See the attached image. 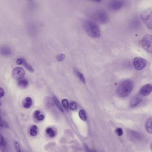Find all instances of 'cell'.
Wrapping results in <instances>:
<instances>
[{
	"label": "cell",
	"mask_w": 152,
	"mask_h": 152,
	"mask_svg": "<svg viewBox=\"0 0 152 152\" xmlns=\"http://www.w3.org/2000/svg\"><path fill=\"white\" fill-rule=\"evenodd\" d=\"M83 26L84 31L90 37L97 39L100 37V32L97 25L91 20H85L83 22Z\"/></svg>",
	"instance_id": "obj_1"
},
{
	"label": "cell",
	"mask_w": 152,
	"mask_h": 152,
	"mask_svg": "<svg viewBox=\"0 0 152 152\" xmlns=\"http://www.w3.org/2000/svg\"><path fill=\"white\" fill-rule=\"evenodd\" d=\"M133 88V83L130 80H124L121 83L117 89V93L122 98L128 97L131 93Z\"/></svg>",
	"instance_id": "obj_2"
},
{
	"label": "cell",
	"mask_w": 152,
	"mask_h": 152,
	"mask_svg": "<svg viewBox=\"0 0 152 152\" xmlns=\"http://www.w3.org/2000/svg\"><path fill=\"white\" fill-rule=\"evenodd\" d=\"M141 19L148 29H152V10L147 9L141 13Z\"/></svg>",
	"instance_id": "obj_3"
},
{
	"label": "cell",
	"mask_w": 152,
	"mask_h": 152,
	"mask_svg": "<svg viewBox=\"0 0 152 152\" xmlns=\"http://www.w3.org/2000/svg\"><path fill=\"white\" fill-rule=\"evenodd\" d=\"M152 36L149 34L145 35L142 39L141 44L145 50L149 53H152Z\"/></svg>",
	"instance_id": "obj_4"
},
{
	"label": "cell",
	"mask_w": 152,
	"mask_h": 152,
	"mask_svg": "<svg viewBox=\"0 0 152 152\" xmlns=\"http://www.w3.org/2000/svg\"><path fill=\"white\" fill-rule=\"evenodd\" d=\"M96 20L101 24H106L109 22V17L104 10H99L96 15Z\"/></svg>",
	"instance_id": "obj_5"
},
{
	"label": "cell",
	"mask_w": 152,
	"mask_h": 152,
	"mask_svg": "<svg viewBox=\"0 0 152 152\" xmlns=\"http://www.w3.org/2000/svg\"><path fill=\"white\" fill-rule=\"evenodd\" d=\"M147 64L146 60L140 57H136L133 59V65L137 71H140L145 67Z\"/></svg>",
	"instance_id": "obj_6"
},
{
	"label": "cell",
	"mask_w": 152,
	"mask_h": 152,
	"mask_svg": "<svg viewBox=\"0 0 152 152\" xmlns=\"http://www.w3.org/2000/svg\"><path fill=\"white\" fill-rule=\"evenodd\" d=\"M127 134L129 138L133 141H139L142 140L143 138V135L142 133L132 130H129L127 131Z\"/></svg>",
	"instance_id": "obj_7"
},
{
	"label": "cell",
	"mask_w": 152,
	"mask_h": 152,
	"mask_svg": "<svg viewBox=\"0 0 152 152\" xmlns=\"http://www.w3.org/2000/svg\"><path fill=\"white\" fill-rule=\"evenodd\" d=\"M124 5V1H113L109 2L108 6L111 10L116 11L121 9Z\"/></svg>",
	"instance_id": "obj_8"
},
{
	"label": "cell",
	"mask_w": 152,
	"mask_h": 152,
	"mask_svg": "<svg viewBox=\"0 0 152 152\" xmlns=\"http://www.w3.org/2000/svg\"><path fill=\"white\" fill-rule=\"evenodd\" d=\"M12 75L15 79L19 80L24 78L25 75V72L22 67H16L13 69Z\"/></svg>",
	"instance_id": "obj_9"
},
{
	"label": "cell",
	"mask_w": 152,
	"mask_h": 152,
	"mask_svg": "<svg viewBox=\"0 0 152 152\" xmlns=\"http://www.w3.org/2000/svg\"><path fill=\"white\" fill-rule=\"evenodd\" d=\"M152 91V85L150 83L143 86L140 90L139 95L140 96H148Z\"/></svg>",
	"instance_id": "obj_10"
},
{
	"label": "cell",
	"mask_w": 152,
	"mask_h": 152,
	"mask_svg": "<svg viewBox=\"0 0 152 152\" xmlns=\"http://www.w3.org/2000/svg\"><path fill=\"white\" fill-rule=\"evenodd\" d=\"M7 143L3 136L0 134V152H8Z\"/></svg>",
	"instance_id": "obj_11"
},
{
	"label": "cell",
	"mask_w": 152,
	"mask_h": 152,
	"mask_svg": "<svg viewBox=\"0 0 152 152\" xmlns=\"http://www.w3.org/2000/svg\"><path fill=\"white\" fill-rule=\"evenodd\" d=\"M142 101V98H141V96H136L131 100L130 102V106L132 107H135L138 105Z\"/></svg>",
	"instance_id": "obj_12"
},
{
	"label": "cell",
	"mask_w": 152,
	"mask_h": 152,
	"mask_svg": "<svg viewBox=\"0 0 152 152\" xmlns=\"http://www.w3.org/2000/svg\"><path fill=\"white\" fill-rule=\"evenodd\" d=\"M0 53L4 56H8L12 54V50L9 47L4 46L0 48Z\"/></svg>",
	"instance_id": "obj_13"
},
{
	"label": "cell",
	"mask_w": 152,
	"mask_h": 152,
	"mask_svg": "<svg viewBox=\"0 0 152 152\" xmlns=\"http://www.w3.org/2000/svg\"><path fill=\"white\" fill-rule=\"evenodd\" d=\"M32 105V100L30 97H26L23 102V106L26 108H31Z\"/></svg>",
	"instance_id": "obj_14"
},
{
	"label": "cell",
	"mask_w": 152,
	"mask_h": 152,
	"mask_svg": "<svg viewBox=\"0 0 152 152\" xmlns=\"http://www.w3.org/2000/svg\"><path fill=\"white\" fill-rule=\"evenodd\" d=\"M140 25V22L138 18H135L131 22V27L133 29H137Z\"/></svg>",
	"instance_id": "obj_15"
},
{
	"label": "cell",
	"mask_w": 152,
	"mask_h": 152,
	"mask_svg": "<svg viewBox=\"0 0 152 152\" xmlns=\"http://www.w3.org/2000/svg\"><path fill=\"white\" fill-rule=\"evenodd\" d=\"M18 86L22 88H26L28 86L29 82L26 79H23L19 80L18 83Z\"/></svg>",
	"instance_id": "obj_16"
},
{
	"label": "cell",
	"mask_w": 152,
	"mask_h": 152,
	"mask_svg": "<svg viewBox=\"0 0 152 152\" xmlns=\"http://www.w3.org/2000/svg\"><path fill=\"white\" fill-rule=\"evenodd\" d=\"M152 119L150 118L148 120L145 124L146 130L147 132L150 134L152 133Z\"/></svg>",
	"instance_id": "obj_17"
},
{
	"label": "cell",
	"mask_w": 152,
	"mask_h": 152,
	"mask_svg": "<svg viewBox=\"0 0 152 152\" xmlns=\"http://www.w3.org/2000/svg\"><path fill=\"white\" fill-rule=\"evenodd\" d=\"M22 65H23L24 67L29 72H34V69L33 67L30 64H28L24 58H23V60Z\"/></svg>",
	"instance_id": "obj_18"
},
{
	"label": "cell",
	"mask_w": 152,
	"mask_h": 152,
	"mask_svg": "<svg viewBox=\"0 0 152 152\" xmlns=\"http://www.w3.org/2000/svg\"><path fill=\"white\" fill-rule=\"evenodd\" d=\"M75 75H76L77 77L80 79V80L83 83H85L86 82L85 81V78H84V76L82 73H81L80 71H78L77 69H75Z\"/></svg>",
	"instance_id": "obj_19"
},
{
	"label": "cell",
	"mask_w": 152,
	"mask_h": 152,
	"mask_svg": "<svg viewBox=\"0 0 152 152\" xmlns=\"http://www.w3.org/2000/svg\"><path fill=\"white\" fill-rule=\"evenodd\" d=\"M53 99L54 103H55L57 107L59 109V110H60L61 112L64 113V109H63V107L61 105V104H60V102H59L58 99L55 96H54L53 97Z\"/></svg>",
	"instance_id": "obj_20"
},
{
	"label": "cell",
	"mask_w": 152,
	"mask_h": 152,
	"mask_svg": "<svg viewBox=\"0 0 152 152\" xmlns=\"http://www.w3.org/2000/svg\"><path fill=\"white\" fill-rule=\"evenodd\" d=\"M38 127L36 125H34L31 127V129H30V132L31 135L32 136H36L37 133H38Z\"/></svg>",
	"instance_id": "obj_21"
},
{
	"label": "cell",
	"mask_w": 152,
	"mask_h": 152,
	"mask_svg": "<svg viewBox=\"0 0 152 152\" xmlns=\"http://www.w3.org/2000/svg\"><path fill=\"white\" fill-rule=\"evenodd\" d=\"M46 132L50 137H54L56 135V131L51 128H47Z\"/></svg>",
	"instance_id": "obj_22"
},
{
	"label": "cell",
	"mask_w": 152,
	"mask_h": 152,
	"mask_svg": "<svg viewBox=\"0 0 152 152\" xmlns=\"http://www.w3.org/2000/svg\"><path fill=\"white\" fill-rule=\"evenodd\" d=\"M79 115L80 118L82 121H85L87 120V116H86V114H85L84 110H80L79 113Z\"/></svg>",
	"instance_id": "obj_23"
},
{
	"label": "cell",
	"mask_w": 152,
	"mask_h": 152,
	"mask_svg": "<svg viewBox=\"0 0 152 152\" xmlns=\"http://www.w3.org/2000/svg\"><path fill=\"white\" fill-rule=\"evenodd\" d=\"M62 104L65 109L66 111H68L69 107V104L68 100L66 99H63L62 101Z\"/></svg>",
	"instance_id": "obj_24"
},
{
	"label": "cell",
	"mask_w": 152,
	"mask_h": 152,
	"mask_svg": "<svg viewBox=\"0 0 152 152\" xmlns=\"http://www.w3.org/2000/svg\"><path fill=\"white\" fill-rule=\"evenodd\" d=\"M65 58V55L64 54H59L56 57V59L58 62H62Z\"/></svg>",
	"instance_id": "obj_25"
},
{
	"label": "cell",
	"mask_w": 152,
	"mask_h": 152,
	"mask_svg": "<svg viewBox=\"0 0 152 152\" xmlns=\"http://www.w3.org/2000/svg\"><path fill=\"white\" fill-rule=\"evenodd\" d=\"M69 107L72 110H75L77 108V105L76 102L75 101H72L69 104Z\"/></svg>",
	"instance_id": "obj_26"
},
{
	"label": "cell",
	"mask_w": 152,
	"mask_h": 152,
	"mask_svg": "<svg viewBox=\"0 0 152 152\" xmlns=\"http://www.w3.org/2000/svg\"><path fill=\"white\" fill-rule=\"evenodd\" d=\"M15 147L17 152H21V147L19 145V143L17 140L15 141Z\"/></svg>",
	"instance_id": "obj_27"
},
{
	"label": "cell",
	"mask_w": 152,
	"mask_h": 152,
	"mask_svg": "<svg viewBox=\"0 0 152 152\" xmlns=\"http://www.w3.org/2000/svg\"><path fill=\"white\" fill-rule=\"evenodd\" d=\"M115 133L117 136L121 137L123 134V132L121 128H118L115 130Z\"/></svg>",
	"instance_id": "obj_28"
},
{
	"label": "cell",
	"mask_w": 152,
	"mask_h": 152,
	"mask_svg": "<svg viewBox=\"0 0 152 152\" xmlns=\"http://www.w3.org/2000/svg\"><path fill=\"white\" fill-rule=\"evenodd\" d=\"M84 148H85L86 152H96V151L94 149L90 148L87 145H85L84 146Z\"/></svg>",
	"instance_id": "obj_29"
},
{
	"label": "cell",
	"mask_w": 152,
	"mask_h": 152,
	"mask_svg": "<svg viewBox=\"0 0 152 152\" xmlns=\"http://www.w3.org/2000/svg\"><path fill=\"white\" fill-rule=\"evenodd\" d=\"M5 92L3 88L0 87V98L3 97L5 96Z\"/></svg>",
	"instance_id": "obj_30"
},
{
	"label": "cell",
	"mask_w": 152,
	"mask_h": 152,
	"mask_svg": "<svg viewBox=\"0 0 152 152\" xmlns=\"http://www.w3.org/2000/svg\"><path fill=\"white\" fill-rule=\"evenodd\" d=\"M45 118V116L43 115H40L36 118L38 121H43Z\"/></svg>",
	"instance_id": "obj_31"
},
{
	"label": "cell",
	"mask_w": 152,
	"mask_h": 152,
	"mask_svg": "<svg viewBox=\"0 0 152 152\" xmlns=\"http://www.w3.org/2000/svg\"><path fill=\"white\" fill-rule=\"evenodd\" d=\"M40 111L39 110H36L34 114V116L36 118L39 115H40Z\"/></svg>",
	"instance_id": "obj_32"
},
{
	"label": "cell",
	"mask_w": 152,
	"mask_h": 152,
	"mask_svg": "<svg viewBox=\"0 0 152 152\" xmlns=\"http://www.w3.org/2000/svg\"><path fill=\"white\" fill-rule=\"evenodd\" d=\"M23 60V58H18L16 61L17 64L18 65H22Z\"/></svg>",
	"instance_id": "obj_33"
},
{
	"label": "cell",
	"mask_w": 152,
	"mask_h": 152,
	"mask_svg": "<svg viewBox=\"0 0 152 152\" xmlns=\"http://www.w3.org/2000/svg\"><path fill=\"white\" fill-rule=\"evenodd\" d=\"M1 121H2V119H1V116L0 115V129L1 128Z\"/></svg>",
	"instance_id": "obj_34"
},
{
	"label": "cell",
	"mask_w": 152,
	"mask_h": 152,
	"mask_svg": "<svg viewBox=\"0 0 152 152\" xmlns=\"http://www.w3.org/2000/svg\"><path fill=\"white\" fill-rule=\"evenodd\" d=\"M1 106V101H0V106Z\"/></svg>",
	"instance_id": "obj_35"
}]
</instances>
